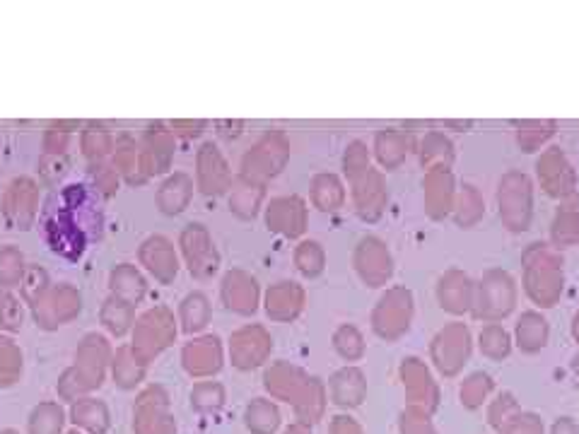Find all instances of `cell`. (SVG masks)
<instances>
[{
    "instance_id": "1",
    "label": "cell",
    "mask_w": 579,
    "mask_h": 434,
    "mask_svg": "<svg viewBox=\"0 0 579 434\" xmlns=\"http://www.w3.org/2000/svg\"><path fill=\"white\" fill-rule=\"evenodd\" d=\"M517 333H519V345H522V348L526 350L543 348V345H546V336H548L546 319H541V316H536V314H524L522 319H519Z\"/></svg>"
}]
</instances>
